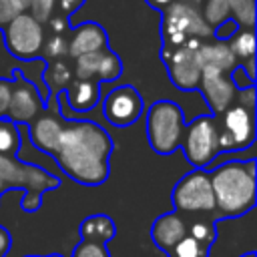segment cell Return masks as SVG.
Instances as JSON below:
<instances>
[{"label": "cell", "instance_id": "e0dca14e", "mask_svg": "<svg viewBox=\"0 0 257 257\" xmlns=\"http://www.w3.org/2000/svg\"><path fill=\"white\" fill-rule=\"evenodd\" d=\"M187 235V223L183 221L181 215L177 213H165L161 217L155 219L153 227H151V237L155 241V245L163 251H171L183 237Z\"/></svg>", "mask_w": 257, "mask_h": 257}, {"label": "cell", "instance_id": "5bb4252c", "mask_svg": "<svg viewBox=\"0 0 257 257\" xmlns=\"http://www.w3.org/2000/svg\"><path fill=\"white\" fill-rule=\"evenodd\" d=\"M199 88H201L209 108L213 110V114H221L225 108L231 106V102L235 98V84L231 82V78L225 72L211 68V66H203Z\"/></svg>", "mask_w": 257, "mask_h": 257}, {"label": "cell", "instance_id": "603a6c76", "mask_svg": "<svg viewBox=\"0 0 257 257\" xmlns=\"http://www.w3.org/2000/svg\"><path fill=\"white\" fill-rule=\"evenodd\" d=\"M229 48L231 52L235 54V58H241V60H249V58H255V34H253V28H237L231 38H229Z\"/></svg>", "mask_w": 257, "mask_h": 257}, {"label": "cell", "instance_id": "cb8c5ba5", "mask_svg": "<svg viewBox=\"0 0 257 257\" xmlns=\"http://www.w3.org/2000/svg\"><path fill=\"white\" fill-rule=\"evenodd\" d=\"M20 149V131L18 124L10 118H0V155L14 157Z\"/></svg>", "mask_w": 257, "mask_h": 257}, {"label": "cell", "instance_id": "44dd1931", "mask_svg": "<svg viewBox=\"0 0 257 257\" xmlns=\"http://www.w3.org/2000/svg\"><path fill=\"white\" fill-rule=\"evenodd\" d=\"M80 237L82 241H90V243H102L106 245V241H110L116 235V227L114 221L108 215H90L80 223Z\"/></svg>", "mask_w": 257, "mask_h": 257}, {"label": "cell", "instance_id": "9c48e42d", "mask_svg": "<svg viewBox=\"0 0 257 257\" xmlns=\"http://www.w3.org/2000/svg\"><path fill=\"white\" fill-rule=\"evenodd\" d=\"M2 42L8 52L20 60L38 58L44 44V28L36 22L28 12L14 16L8 24H4Z\"/></svg>", "mask_w": 257, "mask_h": 257}, {"label": "cell", "instance_id": "ffe728a7", "mask_svg": "<svg viewBox=\"0 0 257 257\" xmlns=\"http://www.w3.org/2000/svg\"><path fill=\"white\" fill-rule=\"evenodd\" d=\"M74 110H90L100 98V84L94 80H70L64 92Z\"/></svg>", "mask_w": 257, "mask_h": 257}, {"label": "cell", "instance_id": "d590c367", "mask_svg": "<svg viewBox=\"0 0 257 257\" xmlns=\"http://www.w3.org/2000/svg\"><path fill=\"white\" fill-rule=\"evenodd\" d=\"M8 249H10V233L4 227H0V257H4Z\"/></svg>", "mask_w": 257, "mask_h": 257}, {"label": "cell", "instance_id": "8992f818", "mask_svg": "<svg viewBox=\"0 0 257 257\" xmlns=\"http://www.w3.org/2000/svg\"><path fill=\"white\" fill-rule=\"evenodd\" d=\"M203 40L199 38H189L181 46H163L161 48V58L167 64V72L171 82L181 88V90H195L199 88L201 80V58H199V46Z\"/></svg>", "mask_w": 257, "mask_h": 257}, {"label": "cell", "instance_id": "74e56055", "mask_svg": "<svg viewBox=\"0 0 257 257\" xmlns=\"http://www.w3.org/2000/svg\"><path fill=\"white\" fill-rule=\"evenodd\" d=\"M10 2H12V6L16 8V12L22 14V12H28V6H30L32 0H10Z\"/></svg>", "mask_w": 257, "mask_h": 257}, {"label": "cell", "instance_id": "7a4b0ae2", "mask_svg": "<svg viewBox=\"0 0 257 257\" xmlns=\"http://www.w3.org/2000/svg\"><path fill=\"white\" fill-rule=\"evenodd\" d=\"M215 209L225 217H239L255 207V159L225 163L209 175Z\"/></svg>", "mask_w": 257, "mask_h": 257}, {"label": "cell", "instance_id": "484cf974", "mask_svg": "<svg viewBox=\"0 0 257 257\" xmlns=\"http://www.w3.org/2000/svg\"><path fill=\"white\" fill-rule=\"evenodd\" d=\"M40 52L44 54V58H42L44 62L48 58L60 60L62 56L68 54V40L64 38V34H52L50 38H44V44H42V50Z\"/></svg>", "mask_w": 257, "mask_h": 257}, {"label": "cell", "instance_id": "f1b7e54d", "mask_svg": "<svg viewBox=\"0 0 257 257\" xmlns=\"http://www.w3.org/2000/svg\"><path fill=\"white\" fill-rule=\"evenodd\" d=\"M72 257H108V249L102 243H90V241H80L74 251Z\"/></svg>", "mask_w": 257, "mask_h": 257}, {"label": "cell", "instance_id": "5b68a950", "mask_svg": "<svg viewBox=\"0 0 257 257\" xmlns=\"http://www.w3.org/2000/svg\"><path fill=\"white\" fill-rule=\"evenodd\" d=\"M185 131L183 108L171 100H157L147 112V137L153 151L169 155L181 147Z\"/></svg>", "mask_w": 257, "mask_h": 257}, {"label": "cell", "instance_id": "f35d334b", "mask_svg": "<svg viewBox=\"0 0 257 257\" xmlns=\"http://www.w3.org/2000/svg\"><path fill=\"white\" fill-rule=\"evenodd\" d=\"M26 257H62L58 253H52V255H26Z\"/></svg>", "mask_w": 257, "mask_h": 257}, {"label": "cell", "instance_id": "ab89813d", "mask_svg": "<svg viewBox=\"0 0 257 257\" xmlns=\"http://www.w3.org/2000/svg\"><path fill=\"white\" fill-rule=\"evenodd\" d=\"M241 257H255V251H249V253H245V255H241Z\"/></svg>", "mask_w": 257, "mask_h": 257}, {"label": "cell", "instance_id": "9a60e30c", "mask_svg": "<svg viewBox=\"0 0 257 257\" xmlns=\"http://www.w3.org/2000/svg\"><path fill=\"white\" fill-rule=\"evenodd\" d=\"M44 106V100L40 98V92L36 86L28 84V82H18L12 92H10V100H8V118L16 124H26L30 122Z\"/></svg>", "mask_w": 257, "mask_h": 257}, {"label": "cell", "instance_id": "d6a6232c", "mask_svg": "<svg viewBox=\"0 0 257 257\" xmlns=\"http://www.w3.org/2000/svg\"><path fill=\"white\" fill-rule=\"evenodd\" d=\"M10 92H12V86L8 82H0V114L6 112V108H8Z\"/></svg>", "mask_w": 257, "mask_h": 257}, {"label": "cell", "instance_id": "7402d4cb", "mask_svg": "<svg viewBox=\"0 0 257 257\" xmlns=\"http://www.w3.org/2000/svg\"><path fill=\"white\" fill-rule=\"evenodd\" d=\"M42 78H44V84L48 86V90H52V92H62V88H66L68 82L72 80V70L68 68L66 62L54 60V62H50V64L44 66Z\"/></svg>", "mask_w": 257, "mask_h": 257}, {"label": "cell", "instance_id": "8d00e7d4", "mask_svg": "<svg viewBox=\"0 0 257 257\" xmlns=\"http://www.w3.org/2000/svg\"><path fill=\"white\" fill-rule=\"evenodd\" d=\"M175 0H147V4L151 6V8H155V10H159V12H163L169 4H173Z\"/></svg>", "mask_w": 257, "mask_h": 257}, {"label": "cell", "instance_id": "277c9868", "mask_svg": "<svg viewBox=\"0 0 257 257\" xmlns=\"http://www.w3.org/2000/svg\"><path fill=\"white\" fill-rule=\"evenodd\" d=\"M8 187H26L28 191L22 199V209L34 213L42 203V191L56 189L58 179L44 169L24 165L12 157L0 155V193Z\"/></svg>", "mask_w": 257, "mask_h": 257}, {"label": "cell", "instance_id": "e575fe53", "mask_svg": "<svg viewBox=\"0 0 257 257\" xmlns=\"http://www.w3.org/2000/svg\"><path fill=\"white\" fill-rule=\"evenodd\" d=\"M50 30L54 32V34H64V30L68 28V18L66 16H62V18H50Z\"/></svg>", "mask_w": 257, "mask_h": 257}, {"label": "cell", "instance_id": "836d02e7", "mask_svg": "<svg viewBox=\"0 0 257 257\" xmlns=\"http://www.w3.org/2000/svg\"><path fill=\"white\" fill-rule=\"evenodd\" d=\"M56 2H58L60 10H62L64 14H72V12H76V10L84 4V0H56Z\"/></svg>", "mask_w": 257, "mask_h": 257}, {"label": "cell", "instance_id": "8fae6325", "mask_svg": "<svg viewBox=\"0 0 257 257\" xmlns=\"http://www.w3.org/2000/svg\"><path fill=\"white\" fill-rule=\"evenodd\" d=\"M201 12L211 30L229 18L241 28L255 26V0H203Z\"/></svg>", "mask_w": 257, "mask_h": 257}, {"label": "cell", "instance_id": "d6986e66", "mask_svg": "<svg viewBox=\"0 0 257 257\" xmlns=\"http://www.w3.org/2000/svg\"><path fill=\"white\" fill-rule=\"evenodd\" d=\"M199 58H201V64L203 66L217 68V70H221L225 74H229L237 66L235 54L231 52L229 44L223 42V40H217V42H201V46H199Z\"/></svg>", "mask_w": 257, "mask_h": 257}, {"label": "cell", "instance_id": "1f68e13d", "mask_svg": "<svg viewBox=\"0 0 257 257\" xmlns=\"http://www.w3.org/2000/svg\"><path fill=\"white\" fill-rule=\"evenodd\" d=\"M14 16H18V12H16V8L12 6V2H10V0H0V26L8 24Z\"/></svg>", "mask_w": 257, "mask_h": 257}, {"label": "cell", "instance_id": "3957f363", "mask_svg": "<svg viewBox=\"0 0 257 257\" xmlns=\"http://www.w3.org/2000/svg\"><path fill=\"white\" fill-rule=\"evenodd\" d=\"M213 30L203 18L201 4L197 0H175L163 10L161 22V36L163 46H181L189 38H207Z\"/></svg>", "mask_w": 257, "mask_h": 257}, {"label": "cell", "instance_id": "d4e9b609", "mask_svg": "<svg viewBox=\"0 0 257 257\" xmlns=\"http://www.w3.org/2000/svg\"><path fill=\"white\" fill-rule=\"evenodd\" d=\"M209 245L197 241L189 233L169 251V257H209Z\"/></svg>", "mask_w": 257, "mask_h": 257}, {"label": "cell", "instance_id": "52a82bcc", "mask_svg": "<svg viewBox=\"0 0 257 257\" xmlns=\"http://www.w3.org/2000/svg\"><path fill=\"white\" fill-rule=\"evenodd\" d=\"M181 149L195 169L209 167L219 155L217 120L213 116H197L191 120L183 131Z\"/></svg>", "mask_w": 257, "mask_h": 257}, {"label": "cell", "instance_id": "ba28073f", "mask_svg": "<svg viewBox=\"0 0 257 257\" xmlns=\"http://www.w3.org/2000/svg\"><path fill=\"white\" fill-rule=\"evenodd\" d=\"M219 116H221V122H217L219 153L241 151L255 143V116L251 106L235 104L225 108Z\"/></svg>", "mask_w": 257, "mask_h": 257}, {"label": "cell", "instance_id": "f546056e", "mask_svg": "<svg viewBox=\"0 0 257 257\" xmlns=\"http://www.w3.org/2000/svg\"><path fill=\"white\" fill-rule=\"evenodd\" d=\"M229 74H231L229 78H231V82L235 84V88L247 90V88H253V84H255V80H253V78H249V76H247V72L243 70V66H239V64H237Z\"/></svg>", "mask_w": 257, "mask_h": 257}, {"label": "cell", "instance_id": "83f0119b", "mask_svg": "<svg viewBox=\"0 0 257 257\" xmlns=\"http://www.w3.org/2000/svg\"><path fill=\"white\" fill-rule=\"evenodd\" d=\"M54 6H56V0H32L30 6H28V14H30L36 22L46 24V22L52 18Z\"/></svg>", "mask_w": 257, "mask_h": 257}, {"label": "cell", "instance_id": "30bf717a", "mask_svg": "<svg viewBox=\"0 0 257 257\" xmlns=\"http://www.w3.org/2000/svg\"><path fill=\"white\" fill-rule=\"evenodd\" d=\"M173 207L183 213H211L215 211V197L211 179L205 169H193L187 173L171 193Z\"/></svg>", "mask_w": 257, "mask_h": 257}, {"label": "cell", "instance_id": "4316f807", "mask_svg": "<svg viewBox=\"0 0 257 257\" xmlns=\"http://www.w3.org/2000/svg\"><path fill=\"white\" fill-rule=\"evenodd\" d=\"M187 233H189L191 237H195L197 241L209 245V247L217 241V229H215L213 223H207V221H197V223H193L191 229H187Z\"/></svg>", "mask_w": 257, "mask_h": 257}, {"label": "cell", "instance_id": "6da1fadb", "mask_svg": "<svg viewBox=\"0 0 257 257\" xmlns=\"http://www.w3.org/2000/svg\"><path fill=\"white\" fill-rule=\"evenodd\" d=\"M112 141L96 122H70L62 128L60 147L54 153L60 169L82 185H100L108 177Z\"/></svg>", "mask_w": 257, "mask_h": 257}, {"label": "cell", "instance_id": "2e32d148", "mask_svg": "<svg viewBox=\"0 0 257 257\" xmlns=\"http://www.w3.org/2000/svg\"><path fill=\"white\" fill-rule=\"evenodd\" d=\"M108 46V36L104 28L96 22H84L72 30V36L68 40V54L72 58L104 50Z\"/></svg>", "mask_w": 257, "mask_h": 257}, {"label": "cell", "instance_id": "ac0fdd59", "mask_svg": "<svg viewBox=\"0 0 257 257\" xmlns=\"http://www.w3.org/2000/svg\"><path fill=\"white\" fill-rule=\"evenodd\" d=\"M62 128L64 126L60 124L58 118H54L50 114H42L30 124V139H32L34 147H38L40 151L54 155L60 147Z\"/></svg>", "mask_w": 257, "mask_h": 257}, {"label": "cell", "instance_id": "4fadbf2b", "mask_svg": "<svg viewBox=\"0 0 257 257\" xmlns=\"http://www.w3.org/2000/svg\"><path fill=\"white\" fill-rule=\"evenodd\" d=\"M120 72H122L120 58L106 48L74 58V76L78 80H94L100 84V82L116 80Z\"/></svg>", "mask_w": 257, "mask_h": 257}, {"label": "cell", "instance_id": "4dcf8cb0", "mask_svg": "<svg viewBox=\"0 0 257 257\" xmlns=\"http://www.w3.org/2000/svg\"><path fill=\"white\" fill-rule=\"evenodd\" d=\"M237 28H239V26L229 18V20H225L223 24H219L217 28H213V36H215L217 40H229L231 34H233Z\"/></svg>", "mask_w": 257, "mask_h": 257}, {"label": "cell", "instance_id": "7c38bea8", "mask_svg": "<svg viewBox=\"0 0 257 257\" xmlns=\"http://www.w3.org/2000/svg\"><path fill=\"white\" fill-rule=\"evenodd\" d=\"M104 118L114 126H128L133 124L143 112V98L137 88L124 84L110 90L102 104Z\"/></svg>", "mask_w": 257, "mask_h": 257}]
</instances>
